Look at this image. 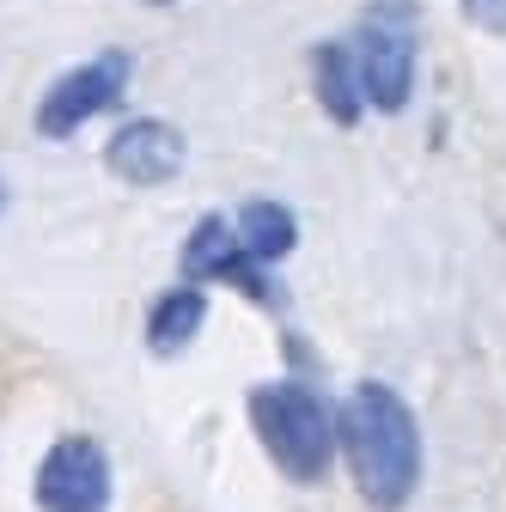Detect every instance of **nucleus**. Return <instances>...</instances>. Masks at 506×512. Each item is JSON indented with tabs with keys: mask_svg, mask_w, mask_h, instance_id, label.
I'll list each match as a JSON object with an SVG mask.
<instances>
[{
	"mask_svg": "<svg viewBox=\"0 0 506 512\" xmlns=\"http://www.w3.org/2000/svg\"><path fill=\"white\" fill-rule=\"evenodd\" d=\"M336 445L348 452L354 488L378 512H397L415 494V482H421V433H415V415L403 409V397L391 384H360V391L342 403Z\"/></svg>",
	"mask_w": 506,
	"mask_h": 512,
	"instance_id": "nucleus-1",
	"label": "nucleus"
},
{
	"mask_svg": "<svg viewBox=\"0 0 506 512\" xmlns=\"http://www.w3.org/2000/svg\"><path fill=\"white\" fill-rule=\"evenodd\" d=\"M250 421H257L269 458L293 476V482H324L330 458H336V421L324 409L318 391L305 384H257L250 391Z\"/></svg>",
	"mask_w": 506,
	"mask_h": 512,
	"instance_id": "nucleus-2",
	"label": "nucleus"
},
{
	"mask_svg": "<svg viewBox=\"0 0 506 512\" xmlns=\"http://www.w3.org/2000/svg\"><path fill=\"white\" fill-rule=\"evenodd\" d=\"M354 61H360V86L378 110H403L409 86H415V13L403 0H372L360 37H354Z\"/></svg>",
	"mask_w": 506,
	"mask_h": 512,
	"instance_id": "nucleus-3",
	"label": "nucleus"
},
{
	"mask_svg": "<svg viewBox=\"0 0 506 512\" xmlns=\"http://www.w3.org/2000/svg\"><path fill=\"white\" fill-rule=\"evenodd\" d=\"M129 74H135L129 49H104V55L80 61V68H74V74H61V80L49 86V98L37 104V128H43L49 141H68V135H80V128H86L92 116H104V110L122 98Z\"/></svg>",
	"mask_w": 506,
	"mask_h": 512,
	"instance_id": "nucleus-4",
	"label": "nucleus"
},
{
	"mask_svg": "<svg viewBox=\"0 0 506 512\" xmlns=\"http://www.w3.org/2000/svg\"><path fill=\"white\" fill-rule=\"evenodd\" d=\"M37 506L43 512H104L110 506V458L104 445L74 433L49 445V458L37 470Z\"/></svg>",
	"mask_w": 506,
	"mask_h": 512,
	"instance_id": "nucleus-5",
	"label": "nucleus"
},
{
	"mask_svg": "<svg viewBox=\"0 0 506 512\" xmlns=\"http://www.w3.org/2000/svg\"><path fill=\"white\" fill-rule=\"evenodd\" d=\"M183 263H189V275H214V281H232V287H244V299L281 305L275 281L263 275V263H257V256H250V250L238 244V232H232L226 220H202L196 232H189Z\"/></svg>",
	"mask_w": 506,
	"mask_h": 512,
	"instance_id": "nucleus-6",
	"label": "nucleus"
},
{
	"mask_svg": "<svg viewBox=\"0 0 506 512\" xmlns=\"http://www.w3.org/2000/svg\"><path fill=\"white\" fill-rule=\"evenodd\" d=\"M104 159H110V171H116L122 183L153 189V183H165V177L183 171V135H177L171 122L141 116V122H129V128H116V141H110Z\"/></svg>",
	"mask_w": 506,
	"mask_h": 512,
	"instance_id": "nucleus-7",
	"label": "nucleus"
},
{
	"mask_svg": "<svg viewBox=\"0 0 506 512\" xmlns=\"http://www.w3.org/2000/svg\"><path fill=\"white\" fill-rule=\"evenodd\" d=\"M311 80H318V98L336 122H360L366 86H360V61L348 43H318L311 49Z\"/></svg>",
	"mask_w": 506,
	"mask_h": 512,
	"instance_id": "nucleus-8",
	"label": "nucleus"
},
{
	"mask_svg": "<svg viewBox=\"0 0 506 512\" xmlns=\"http://www.w3.org/2000/svg\"><path fill=\"white\" fill-rule=\"evenodd\" d=\"M202 324H208V293L171 287V293H159V305L147 317V342H153V354H177V348L196 342Z\"/></svg>",
	"mask_w": 506,
	"mask_h": 512,
	"instance_id": "nucleus-9",
	"label": "nucleus"
},
{
	"mask_svg": "<svg viewBox=\"0 0 506 512\" xmlns=\"http://www.w3.org/2000/svg\"><path fill=\"white\" fill-rule=\"evenodd\" d=\"M232 232H238V244L257 256V263H281V256L299 244V226H293V214L281 202H244Z\"/></svg>",
	"mask_w": 506,
	"mask_h": 512,
	"instance_id": "nucleus-10",
	"label": "nucleus"
},
{
	"mask_svg": "<svg viewBox=\"0 0 506 512\" xmlns=\"http://www.w3.org/2000/svg\"><path fill=\"white\" fill-rule=\"evenodd\" d=\"M464 13L482 25V31H494V37H506V0H464Z\"/></svg>",
	"mask_w": 506,
	"mask_h": 512,
	"instance_id": "nucleus-11",
	"label": "nucleus"
},
{
	"mask_svg": "<svg viewBox=\"0 0 506 512\" xmlns=\"http://www.w3.org/2000/svg\"><path fill=\"white\" fill-rule=\"evenodd\" d=\"M153 7H165V0H153Z\"/></svg>",
	"mask_w": 506,
	"mask_h": 512,
	"instance_id": "nucleus-12",
	"label": "nucleus"
},
{
	"mask_svg": "<svg viewBox=\"0 0 506 512\" xmlns=\"http://www.w3.org/2000/svg\"><path fill=\"white\" fill-rule=\"evenodd\" d=\"M0 196H7V189H0Z\"/></svg>",
	"mask_w": 506,
	"mask_h": 512,
	"instance_id": "nucleus-13",
	"label": "nucleus"
}]
</instances>
